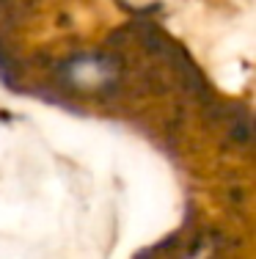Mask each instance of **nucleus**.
<instances>
[{
    "label": "nucleus",
    "instance_id": "f257e3e1",
    "mask_svg": "<svg viewBox=\"0 0 256 259\" xmlns=\"http://www.w3.org/2000/svg\"><path fill=\"white\" fill-rule=\"evenodd\" d=\"M58 85L56 89H77L83 94H94L102 100L121 94L124 83V69L121 58L113 53H88V55H75L56 66Z\"/></svg>",
    "mask_w": 256,
    "mask_h": 259
}]
</instances>
